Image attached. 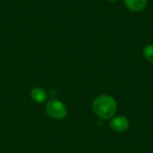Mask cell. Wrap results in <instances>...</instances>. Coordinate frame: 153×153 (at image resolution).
Segmentation results:
<instances>
[{"label":"cell","mask_w":153,"mask_h":153,"mask_svg":"<svg viewBox=\"0 0 153 153\" xmlns=\"http://www.w3.org/2000/svg\"><path fill=\"white\" fill-rule=\"evenodd\" d=\"M94 113L102 119H109L117 110V103L109 95H101L95 99L92 104Z\"/></svg>","instance_id":"obj_1"},{"label":"cell","mask_w":153,"mask_h":153,"mask_svg":"<svg viewBox=\"0 0 153 153\" xmlns=\"http://www.w3.org/2000/svg\"><path fill=\"white\" fill-rule=\"evenodd\" d=\"M46 112L49 117L55 120L64 119L67 116L66 106L59 100H51L46 105Z\"/></svg>","instance_id":"obj_2"},{"label":"cell","mask_w":153,"mask_h":153,"mask_svg":"<svg viewBox=\"0 0 153 153\" xmlns=\"http://www.w3.org/2000/svg\"><path fill=\"white\" fill-rule=\"evenodd\" d=\"M129 126V121L126 117L123 116H119L114 117L110 121V127L116 132H124Z\"/></svg>","instance_id":"obj_3"},{"label":"cell","mask_w":153,"mask_h":153,"mask_svg":"<svg viewBox=\"0 0 153 153\" xmlns=\"http://www.w3.org/2000/svg\"><path fill=\"white\" fill-rule=\"evenodd\" d=\"M126 7L131 12H141L147 6L148 0H124Z\"/></svg>","instance_id":"obj_4"},{"label":"cell","mask_w":153,"mask_h":153,"mask_svg":"<svg viewBox=\"0 0 153 153\" xmlns=\"http://www.w3.org/2000/svg\"><path fill=\"white\" fill-rule=\"evenodd\" d=\"M30 98L31 100L36 102V103H43L47 100V98H48V94L46 92V91L42 88H39V87H35V88H32L30 91Z\"/></svg>","instance_id":"obj_5"},{"label":"cell","mask_w":153,"mask_h":153,"mask_svg":"<svg viewBox=\"0 0 153 153\" xmlns=\"http://www.w3.org/2000/svg\"><path fill=\"white\" fill-rule=\"evenodd\" d=\"M143 56L146 60L153 63V45H147L144 47L143 51Z\"/></svg>","instance_id":"obj_6"},{"label":"cell","mask_w":153,"mask_h":153,"mask_svg":"<svg viewBox=\"0 0 153 153\" xmlns=\"http://www.w3.org/2000/svg\"><path fill=\"white\" fill-rule=\"evenodd\" d=\"M108 1H109V2H117L118 0H108Z\"/></svg>","instance_id":"obj_7"}]
</instances>
